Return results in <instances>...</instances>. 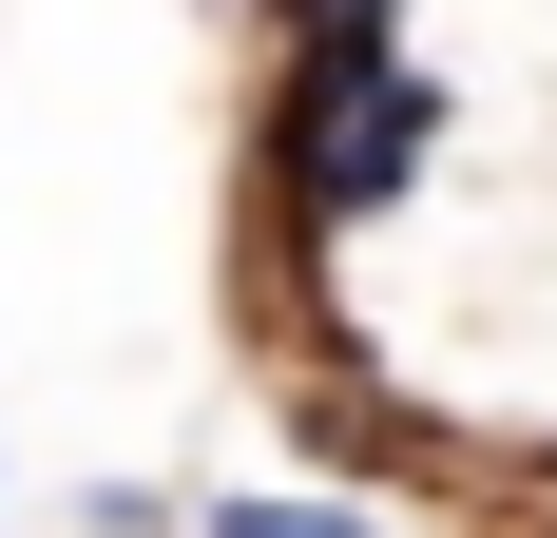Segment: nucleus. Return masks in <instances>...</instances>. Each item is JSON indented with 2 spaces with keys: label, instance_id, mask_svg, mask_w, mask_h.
I'll use <instances>...</instances> for the list:
<instances>
[{
  "label": "nucleus",
  "instance_id": "f257e3e1",
  "mask_svg": "<svg viewBox=\"0 0 557 538\" xmlns=\"http://www.w3.org/2000/svg\"><path fill=\"white\" fill-rule=\"evenodd\" d=\"M288 442L346 481V462H385V404H366V384H308V404H288Z\"/></svg>",
  "mask_w": 557,
  "mask_h": 538
},
{
  "label": "nucleus",
  "instance_id": "f03ea898",
  "mask_svg": "<svg viewBox=\"0 0 557 538\" xmlns=\"http://www.w3.org/2000/svg\"><path fill=\"white\" fill-rule=\"evenodd\" d=\"M193 538H366V500H212Z\"/></svg>",
  "mask_w": 557,
  "mask_h": 538
}]
</instances>
